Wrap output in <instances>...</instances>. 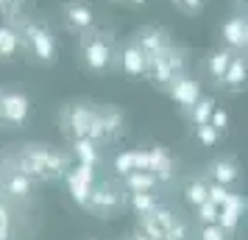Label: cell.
Wrapping results in <instances>:
<instances>
[{
  "label": "cell",
  "mask_w": 248,
  "mask_h": 240,
  "mask_svg": "<svg viewBox=\"0 0 248 240\" xmlns=\"http://www.w3.org/2000/svg\"><path fill=\"white\" fill-rule=\"evenodd\" d=\"M14 171L25 173L34 182H53L62 179L67 171V160L53 148L45 145H25L17 157H14Z\"/></svg>",
  "instance_id": "cell-1"
},
{
  "label": "cell",
  "mask_w": 248,
  "mask_h": 240,
  "mask_svg": "<svg viewBox=\"0 0 248 240\" xmlns=\"http://www.w3.org/2000/svg\"><path fill=\"white\" fill-rule=\"evenodd\" d=\"M125 207H128V198H125L123 187L109 184V182H95V187L87 195L84 209H90L92 215H98V218H114Z\"/></svg>",
  "instance_id": "cell-2"
},
{
  "label": "cell",
  "mask_w": 248,
  "mask_h": 240,
  "mask_svg": "<svg viewBox=\"0 0 248 240\" xmlns=\"http://www.w3.org/2000/svg\"><path fill=\"white\" fill-rule=\"evenodd\" d=\"M64 182H67V190L70 195H73V201L78 207L87 204V195H90V190L95 187V168H90V165H76V168H67L64 171V176H62Z\"/></svg>",
  "instance_id": "cell-3"
},
{
  "label": "cell",
  "mask_w": 248,
  "mask_h": 240,
  "mask_svg": "<svg viewBox=\"0 0 248 240\" xmlns=\"http://www.w3.org/2000/svg\"><path fill=\"white\" fill-rule=\"evenodd\" d=\"M28 112H31V101H28L25 95H20V92H6V95H0V114H3L6 123L23 126L25 120H28Z\"/></svg>",
  "instance_id": "cell-4"
},
{
  "label": "cell",
  "mask_w": 248,
  "mask_h": 240,
  "mask_svg": "<svg viewBox=\"0 0 248 240\" xmlns=\"http://www.w3.org/2000/svg\"><path fill=\"white\" fill-rule=\"evenodd\" d=\"M92 120H95V109L84 106V103H73V106H67V112H64V126H67V134L73 140L87 137Z\"/></svg>",
  "instance_id": "cell-5"
},
{
  "label": "cell",
  "mask_w": 248,
  "mask_h": 240,
  "mask_svg": "<svg viewBox=\"0 0 248 240\" xmlns=\"http://www.w3.org/2000/svg\"><path fill=\"white\" fill-rule=\"evenodd\" d=\"M0 193L6 195V198H12V201H28V198L34 195V179H28V176L20 173V171H12V173L3 176Z\"/></svg>",
  "instance_id": "cell-6"
},
{
  "label": "cell",
  "mask_w": 248,
  "mask_h": 240,
  "mask_svg": "<svg viewBox=\"0 0 248 240\" xmlns=\"http://www.w3.org/2000/svg\"><path fill=\"white\" fill-rule=\"evenodd\" d=\"M25 31H28V39H31V48H34L36 56L42 59V62H53V56H56L53 36L47 34L45 28H36V25H28Z\"/></svg>",
  "instance_id": "cell-7"
},
{
  "label": "cell",
  "mask_w": 248,
  "mask_h": 240,
  "mask_svg": "<svg viewBox=\"0 0 248 240\" xmlns=\"http://www.w3.org/2000/svg\"><path fill=\"white\" fill-rule=\"evenodd\" d=\"M170 95H173L176 103H181L184 109H190L192 103L201 98V87H198L192 79H176L173 87H170Z\"/></svg>",
  "instance_id": "cell-8"
},
{
  "label": "cell",
  "mask_w": 248,
  "mask_h": 240,
  "mask_svg": "<svg viewBox=\"0 0 248 240\" xmlns=\"http://www.w3.org/2000/svg\"><path fill=\"white\" fill-rule=\"evenodd\" d=\"M148 171L156 176V182H168L173 176V162H170L168 151L159 148V145L148 151Z\"/></svg>",
  "instance_id": "cell-9"
},
{
  "label": "cell",
  "mask_w": 248,
  "mask_h": 240,
  "mask_svg": "<svg viewBox=\"0 0 248 240\" xmlns=\"http://www.w3.org/2000/svg\"><path fill=\"white\" fill-rule=\"evenodd\" d=\"M125 182L123 187L128 190V193H154V187H156V176L151 171H131L123 176Z\"/></svg>",
  "instance_id": "cell-10"
},
{
  "label": "cell",
  "mask_w": 248,
  "mask_h": 240,
  "mask_svg": "<svg viewBox=\"0 0 248 240\" xmlns=\"http://www.w3.org/2000/svg\"><path fill=\"white\" fill-rule=\"evenodd\" d=\"M73 154H76V160H78L81 165H90V168H98V162H101L98 145H95V140H90V137L73 140Z\"/></svg>",
  "instance_id": "cell-11"
},
{
  "label": "cell",
  "mask_w": 248,
  "mask_h": 240,
  "mask_svg": "<svg viewBox=\"0 0 248 240\" xmlns=\"http://www.w3.org/2000/svg\"><path fill=\"white\" fill-rule=\"evenodd\" d=\"M209 176H212V182L217 184H229L237 182V176H240V168H237L234 160H215L212 165H209Z\"/></svg>",
  "instance_id": "cell-12"
},
{
  "label": "cell",
  "mask_w": 248,
  "mask_h": 240,
  "mask_svg": "<svg viewBox=\"0 0 248 240\" xmlns=\"http://www.w3.org/2000/svg\"><path fill=\"white\" fill-rule=\"evenodd\" d=\"M84 56H87V64L92 70H103L109 64V48L103 45L101 39H92L90 45L84 48Z\"/></svg>",
  "instance_id": "cell-13"
},
{
  "label": "cell",
  "mask_w": 248,
  "mask_h": 240,
  "mask_svg": "<svg viewBox=\"0 0 248 240\" xmlns=\"http://www.w3.org/2000/svg\"><path fill=\"white\" fill-rule=\"evenodd\" d=\"M148 67L145 62V53H142V48H125L123 50V70L128 76H142Z\"/></svg>",
  "instance_id": "cell-14"
},
{
  "label": "cell",
  "mask_w": 248,
  "mask_h": 240,
  "mask_svg": "<svg viewBox=\"0 0 248 240\" xmlns=\"http://www.w3.org/2000/svg\"><path fill=\"white\" fill-rule=\"evenodd\" d=\"M128 207L134 209L137 215H148V212H154V209L159 207V201H156V195L154 193H131Z\"/></svg>",
  "instance_id": "cell-15"
},
{
  "label": "cell",
  "mask_w": 248,
  "mask_h": 240,
  "mask_svg": "<svg viewBox=\"0 0 248 240\" xmlns=\"http://www.w3.org/2000/svg\"><path fill=\"white\" fill-rule=\"evenodd\" d=\"M220 81H226L232 90H240L243 81H246V62H243V59H232V64L226 67V73H223Z\"/></svg>",
  "instance_id": "cell-16"
},
{
  "label": "cell",
  "mask_w": 248,
  "mask_h": 240,
  "mask_svg": "<svg viewBox=\"0 0 248 240\" xmlns=\"http://www.w3.org/2000/svg\"><path fill=\"white\" fill-rule=\"evenodd\" d=\"M206 187L209 184L203 182V179H190V182L184 184V198H187V204L190 207H198L206 201Z\"/></svg>",
  "instance_id": "cell-17"
},
{
  "label": "cell",
  "mask_w": 248,
  "mask_h": 240,
  "mask_svg": "<svg viewBox=\"0 0 248 240\" xmlns=\"http://www.w3.org/2000/svg\"><path fill=\"white\" fill-rule=\"evenodd\" d=\"M137 229H140L148 240H162L165 238V229L159 226L156 218L151 215V212H148V215H137Z\"/></svg>",
  "instance_id": "cell-18"
},
{
  "label": "cell",
  "mask_w": 248,
  "mask_h": 240,
  "mask_svg": "<svg viewBox=\"0 0 248 240\" xmlns=\"http://www.w3.org/2000/svg\"><path fill=\"white\" fill-rule=\"evenodd\" d=\"M0 240H17V229H14V215L9 204L0 198Z\"/></svg>",
  "instance_id": "cell-19"
},
{
  "label": "cell",
  "mask_w": 248,
  "mask_h": 240,
  "mask_svg": "<svg viewBox=\"0 0 248 240\" xmlns=\"http://www.w3.org/2000/svg\"><path fill=\"white\" fill-rule=\"evenodd\" d=\"M223 36L229 39V45L243 48L246 45V23H243V20H229V23L223 25Z\"/></svg>",
  "instance_id": "cell-20"
},
{
  "label": "cell",
  "mask_w": 248,
  "mask_h": 240,
  "mask_svg": "<svg viewBox=\"0 0 248 240\" xmlns=\"http://www.w3.org/2000/svg\"><path fill=\"white\" fill-rule=\"evenodd\" d=\"M190 109H192V114H190L192 123L201 126V123H209V114H212V109H215V101L212 98H198Z\"/></svg>",
  "instance_id": "cell-21"
},
{
  "label": "cell",
  "mask_w": 248,
  "mask_h": 240,
  "mask_svg": "<svg viewBox=\"0 0 248 240\" xmlns=\"http://www.w3.org/2000/svg\"><path fill=\"white\" fill-rule=\"evenodd\" d=\"M232 53H229V50H217V53H212V59H209V76H212V79H223V73H226V67H229V64H232Z\"/></svg>",
  "instance_id": "cell-22"
},
{
  "label": "cell",
  "mask_w": 248,
  "mask_h": 240,
  "mask_svg": "<svg viewBox=\"0 0 248 240\" xmlns=\"http://www.w3.org/2000/svg\"><path fill=\"white\" fill-rule=\"evenodd\" d=\"M112 165H114V171L120 173V176L137 171V151H120V154L114 157Z\"/></svg>",
  "instance_id": "cell-23"
},
{
  "label": "cell",
  "mask_w": 248,
  "mask_h": 240,
  "mask_svg": "<svg viewBox=\"0 0 248 240\" xmlns=\"http://www.w3.org/2000/svg\"><path fill=\"white\" fill-rule=\"evenodd\" d=\"M217 212H220V207H215L212 201H203V204L195 207V215H198V221H201V226L217 224Z\"/></svg>",
  "instance_id": "cell-24"
},
{
  "label": "cell",
  "mask_w": 248,
  "mask_h": 240,
  "mask_svg": "<svg viewBox=\"0 0 248 240\" xmlns=\"http://www.w3.org/2000/svg\"><path fill=\"white\" fill-rule=\"evenodd\" d=\"M229 187L226 184H217V182H212L209 187H206V201H212L215 207H223L226 201H229Z\"/></svg>",
  "instance_id": "cell-25"
},
{
  "label": "cell",
  "mask_w": 248,
  "mask_h": 240,
  "mask_svg": "<svg viewBox=\"0 0 248 240\" xmlns=\"http://www.w3.org/2000/svg\"><path fill=\"white\" fill-rule=\"evenodd\" d=\"M17 45H20L17 34L9 31V28H0V56H12L14 50H17Z\"/></svg>",
  "instance_id": "cell-26"
},
{
  "label": "cell",
  "mask_w": 248,
  "mask_h": 240,
  "mask_svg": "<svg viewBox=\"0 0 248 240\" xmlns=\"http://www.w3.org/2000/svg\"><path fill=\"white\" fill-rule=\"evenodd\" d=\"M165 240H190V226L176 218V224L165 229Z\"/></svg>",
  "instance_id": "cell-27"
},
{
  "label": "cell",
  "mask_w": 248,
  "mask_h": 240,
  "mask_svg": "<svg viewBox=\"0 0 248 240\" xmlns=\"http://www.w3.org/2000/svg\"><path fill=\"white\" fill-rule=\"evenodd\" d=\"M67 17H70V23H73V25H81V28L92 23V12L87 9V6H73Z\"/></svg>",
  "instance_id": "cell-28"
},
{
  "label": "cell",
  "mask_w": 248,
  "mask_h": 240,
  "mask_svg": "<svg viewBox=\"0 0 248 240\" xmlns=\"http://www.w3.org/2000/svg\"><path fill=\"white\" fill-rule=\"evenodd\" d=\"M151 215L156 218V224H159L162 229H168V226H173V224H176V212H173L170 207H162V204H159L156 209L151 212Z\"/></svg>",
  "instance_id": "cell-29"
},
{
  "label": "cell",
  "mask_w": 248,
  "mask_h": 240,
  "mask_svg": "<svg viewBox=\"0 0 248 240\" xmlns=\"http://www.w3.org/2000/svg\"><path fill=\"white\" fill-rule=\"evenodd\" d=\"M195 240H229V235L217 224H206V226H201V232H198Z\"/></svg>",
  "instance_id": "cell-30"
},
{
  "label": "cell",
  "mask_w": 248,
  "mask_h": 240,
  "mask_svg": "<svg viewBox=\"0 0 248 240\" xmlns=\"http://www.w3.org/2000/svg\"><path fill=\"white\" fill-rule=\"evenodd\" d=\"M195 128H198L195 134H198V140H201L203 145H215V143H217V137H220V131H215L209 123H201V126H195Z\"/></svg>",
  "instance_id": "cell-31"
},
{
  "label": "cell",
  "mask_w": 248,
  "mask_h": 240,
  "mask_svg": "<svg viewBox=\"0 0 248 240\" xmlns=\"http://www.w3.org/2000/svg\"><path fill=\"white\" fill-rule=\"evenodd\" d=\"M209 126H212L215 131H226V126H229V114H226L223 109H212V114H209Z\"/></svg>",
  "instance_id": "cell-32"
},
{
  "label": "cell",
  "mask_w": 248,
  "mask_h": 240,
  "mask_svg": "<svg viewBox=\"0 0 248 240\" xmlns=\"http://www.w3.org/2000/svg\"><path fill=\"white\" fill-rule=\"evenodd\" d=\"M181 6H184L187 12H195V9L201 6V0H181Z\"/></svg>",
  "instance_id": "cell-33"
},
{
  "label": "cell",
  "mask_w": 248,
  "mask_h": 240,
  "mask_svg": "<svg viewBox=\"0 0 248 240\" xmlns=\"http://www.w3.org/2000/svg\"><path fill=\"white\" fill-rule=\"evenodd\" d=\"M131 240H148V238H145V235H142V232H140V229H137L134 235H131Z\"/></svg>",
  "instance_id": "cell-34"
},
{
  "label": "cell",
  "mask_w": 248,
  "mask_h": 240,
  "mask_svg": "<svg viewBox=\"0 0 248 240\" xmlns=\"http://www.w3.org/2000/svg\"><path fill=\"white\" fill-rule=\"evenodd\" d=\"M134 3H145V0H134Z\"/></svg>",
  "instance_id": "cell-35"
},
{
  "label": "cell",
  "mask_w": 248,
  "mask_h": 240,
  "mask_svg": "<svg viewBox=\"0 0 248 240\" xmlns=\"http://www.w3.org/2000/svg\"><path fill=\"white\" fill-rule=\"evenodd\" d=\"M0 3H9V0H0Z\"/></svg>",
  "instance_id": "cell-36"
},
{
  "label": "cell",
  "mask_w": 248,
  "mask_h": 240,
  "mask_svg": "<svg viewBox=\"0 0 248 240\" xmlns=\"http://www.w3.org/2000/svg\"><path fill=\"white\" fill-rule=\"evenodd\" d=\"M0 120H3V114H0Z\"/></svg>",
  "instance_id": "cell-37"
},
{
  "label": "cell",
  "mask_w": 248,
  "mask_h": 240,
  "mask_svg": "<svg viewBox=\"0 0 248 240\" xmlns=\"http://www.w3.org/2000/svg\"><path fill=\"white\" fill-rule=\"evenodd\" d=\"M162 240H165V238H162Z\"/></svg>",
  "instance_id": "cell-38"
}]
</instances>
